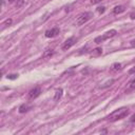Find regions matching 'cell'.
Masks as SVG:
<instances>
[{
	"instance_id": "1",
	"label": "cell",
	"mask_w": 135,
	"mask_h": 135,
	"mask_svg": "<svg viewBox=\"0 0 135 135\" xmlns=\"http://www.w3.org/2000/svg\"><path fill=\"white\" fill-rule=\"evenodd\" d=\"M129 114H130V110L128 108H120V109L112 112L109 116H107V120L110 122H114V121H117V120H120V119L127 117Z\"/></svg>"
},
{
	"instance_id": "2",
	"label": "cell",
	"mask_w": 135,
	"mask_h": 135,
	"mask_svg": "<svg viewBox=\"0 0 135 135\" xmlns=\"http://www.w3.org/2000/svg\"><path fill=\"white\" fill-rule=\"evenodd\" d=\"M116 34H117V31H116V30H110V31L105 32L103 35L96 37V38L94 39V42H95L96 44H100V43L103 42L104 40H108V39H110V38H113L114 36H116Z\"/></svg>"
},
{
	"instance_id": "3",
	"label": "cell",
	"mask_w": 135,
	"mask_h": 135,
	"mask_svg": "<svg viewBox=\"0 0 135 135\" xmlns=\"http://www.w3.org/2000/svg\"><path fill=\"white\" fill-rule=\"evenodd\" d=\"M93 17V14L91 12H84V13H81L77 16L76 18V24L77 25H82L84 24L85 22H88L91 18Z\"/></svg>"
},
{
	"instance_id": "4",
	"label": "cell",
	"mask_w": 135,
	"mask_h": 135,
	"mask_svg": "<svg viewBox=\"0 0 135 135\" xmlns=\"http://www.w3.org/2000/svg\"><path fill=\"white\" fill-rule=\"evenodd\" d=\"M75 42H76V38H75V37H71V38L66 39V40L63 42L62 46H61L62 51H68L69 49H71V47L75 44Z\"/></svg>"
},
{
	"instance_id": "5",
	"label": "cell",
	"mask_w": 135,
	"mask_h": 135,
	"mask_svg": "<svg viewBox=\"0 0 135 135\" xmlns=\"http://www.w3.org/2000/svg\"><path fill=\"white\" fill-rule=\"evenodd\" d=\"M41 93V89L40 86H35L34 89H32L30 92H28V99H35L37 98Z\"/></svg>"
},
{
	"instance_id": "6",
	"label": "cell",
	"mask_w": 135,
	"mask_h": 135,
	"mask_svg": "<svg viewBox=\"0 0 135 135\" xmlns=\"http://www.w3.org/2000/svg\"><path fill=\"white\" fill-rule=\"evenodd\" d=\"M59 32H60V31H59L58 27H53V28H51V30L45 31L44 35H45L46 38H53V37H56V36L59 34Z\"/></svg>"
},
{
	"instance_id": "7",
	"label": "cell",
	"mask_w": 135,
	"mask_h": 135,
	"mask_svg": "<svg viewBox=\"0 0 135 135\" xmlns=\"http://www.w3.org/2000/svg\"><path fill=\"white\" fill-rule=\"evenodd\" d=\"M134 90H135V78L132 79V80L128 83V86H127V89H126V93H131V92H133Z\"/></svg>"
},
{
	"instance_id": "8",
	"label": "cell",
	"mask_w": 135,
	"mask_h": 135,
	"mask_svg": "<svg viewBox=\"0 0 135 135\" xmlns=\"http://www.w3.org/2000/svg\"><path fill=\"white\" fill-rule=\"evenodd\" d=\"M121 70H122V65H121V63H118V62L113 63L112 66H111L112 72H118V71H121Z\"/></svg>"
},
{
	"instance_id": "9",
	"label": "cell",
	"mask_w": 135,
	"mask_h": 135,
	"mask_svg": "<svg viewBox=\"0 0 135 135\" xmlns=\"http://www.w3.org/2000/svg\"><path fill=\"white\" fill-rule=\"evenodd\" d=\"M126 11V7L123 6V5H118V6H115L114 7V9H113V13L114 14H121V13H123Z\"/></svg>"
},
{
	"instance_id": "10",
	"label": "cell",
	"mask_w": 135,
	"mask_h": 135,
	"mask_svg": "<svg viewBox=\"0 0 135 135\" xmlns=\"http://www.w3.org/2000/svg\"><path fill=\"white\" fill-rule=\"evenodd\" d=\"M53 54H54V50L53 49H47L42 54V58H50V57L53 56Z\"/></svg>"
},
{
	"instance_id": "11",
	"label": "cell",
	"mask_w": 135,
	"mask_h": 135,
	"mask_svg": "<svg viewBox=\"0 0 135 135\" xmlns=\"http://www.w3.org/2000/svg\"><path fill=\"white\" fill-rule=\"evenodd\" d=\"M62 89H58L56 92H55V96H54V100L55 101H57V100H59L61 97H62Z\"/></svg>"
},
{
	"instance_id": "12",
	"label": "cell",
	"mask_w": 135,
	"mask_h": 135,
	"mask_svg": "<svg viewBox=\"0 0 135 135\" xmlns=\"http://www.w3.org/2000/svg\"><path fill=\"white\" fill-rule=\"evenodd\" d=\"M31 109V107L28 105V104H22V105H20V108H19V113H25V112H27L28 110Z\"/></svg>"
},
{
	"instance_id": "13",
	"label": "cell",
	"mask_w": 135,
	"mask_h": 135,
	"mask_svg": "<svg viewBox=\"0 0 135 135\" xmlns=\"http://www.w3.org/2000/svg\"><path fill=\"white\" fill-rule=\"evenodd\" d=\"M102 54V49L101 47H96V49H94L93 50V52H92V56H99V55H101Z\"/></svg>"
},
{
	"instance_id": "14",
	"label": "cell",
	"mask_w": 135,
	"mask_h": 135,
	"mask_svg": "<svg viewBox=\"0 0 135 135\" xmlns=\"http://www.w3.org/2000/svg\"><path fill=\"white\" fill-rule=\"evenodd\" d=\"M23 3H24L23 0H16V2H15V6H16L17 8H19V7H21V6L23 5Z\"/></svg>"
},
{
	"instance_id": "15",
	"label": "cell",
	"mask_w": 135,
	"mask_h": 135,
	"mask_svg": "<svg viewBox=\"0 0 135 135\" xmlns=\"http://www.w3.org/2000/svg\"><path fill=\"white\" fill-rule=\"evenodd\" d=\"M7 77V79H16V78H18V74H11V75H7L6 76Z\"/></svg>"
},
{
	"instance_id": "16",
	"label": "cell",
	"mask_w": 135,
	"mask_h": 135,
	"mask_svg": "<svg viewBox=\"0 0 135 135\" xmlns=\"http://www.w3.org/2000/svg\"><path fill=\"white\" fill-rule=\"evenodd\" d=\"M104 11H105V8H104L103 6H99V7H97V12H98V13H100V14L104 13Z\"/></svg>"
},
{
	"instance_id": "17",
	"label": "cell",
	"mask_w": 135,
	"mask_h": 135,
	"mask_svg": "<svg viewBox=\"0 0 135 135\" xmlns=\"http://www.w3.org/2000/svg\"><path fill=\"white\" fill-rule=\"evenodd\" d=\"M100 1H102V0H91V3H92V4H97V3H99Z\"/></svg>"
},
{
	"instance_id": "18",
	"label": "cell",
	"mask_w": 135,
	"mask_h": 135,
	"mask_svg": "<svg viewBox=\"0 0 135 135\" xmlns=\"http://www.w3.org/2000/svg\"><path fill=\"white\" fill-rule=\"evenodd\" d=\"M130 121H131V122H135V114H133V115L131 116V118H130Z\"/></svg>"
},
{
	"instance_id": "19",
	"label": "cell",
	"mask_w": 135,
	"mask_h": 135,
	"mask_svg": "<svg viewBox=\"0 0 135 135\" xmlns=\"http://www.w3.org/2000/svg\"><path fill=\"white\" fill-rule=\"evenodd\" d=\"M130 17H131V19H135V12H132L130 14Z\"/></svg>"
},
{
	"instance_id": "20",
	"label": "cell",
	"mask_w": 135,
	"mask_h": 135,
	"mask_svg": "<svg viewBox=\"0 0 135 135\" xmlns=\"http://www.w3.org/2000/svg\"><path fill=\"white\" fill-rule=\"evenodd\" d=\"M129 73H130V74H135V66H134V68H132V69L129 71Z\"/></svg>"
},
{
	"instance_id": "21",
	"label": "cell",
	"mask_w": 135,
	"mask_h": 135,
	"mask_svg": "<svg viewBox=\"0 0 135 135\" xmlns=\"http://www.w3.org/2000/svg\"><path fill=\"white\" fill-rule=\"evenodd\" d=\"M11 23H12V19H7V20L4 22V24H8V25H9Z\"/></svg>"
}]
</instances>
